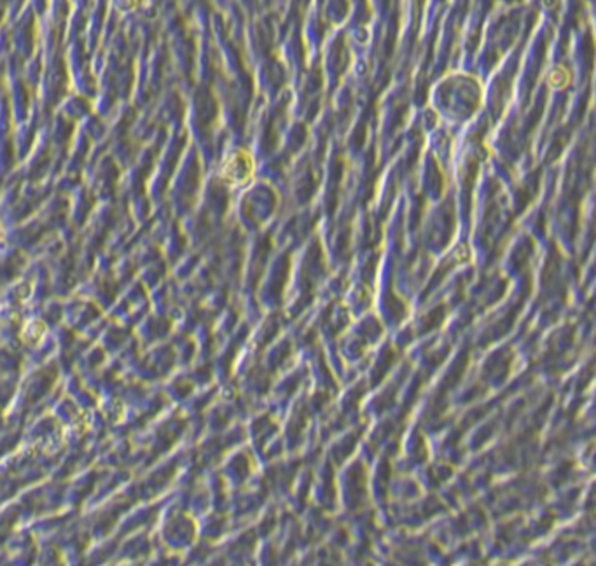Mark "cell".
Returning a JSON list of instances; mask_svg holds the SVG:
<instances>
[{
  "instance_id": "cell-1",
  "label": "cell",
  "mask_w": 596,
  "mask_h": 566,
  "mask_svg": "<svg viewBox=\"0 0 596 566\" xmlns=\"http://www.w3.org/2000/svg\"><path fill=\"white\" fill-rule=\"evenodd\" d=\"M254 173V163L247 152H235L228 158V161L222 166V179L231 185H242L251 181Z\"/></svg>"
},
{
  "instance_id": "cell-2",
  "label": "cell",
  "mask_w": 596,
  "mask_h": 566,
  "mask_svg": "<svg viewBox=\"0 0 596 566\" xmlns=\"http://www.w3.org/2000/svg\"><path fill=\"white\" fill-rule=\"evenodd\" d=\"M0 238H2V235H0Z\"/></svg>"
}]
</instances>
